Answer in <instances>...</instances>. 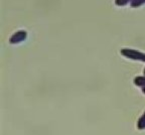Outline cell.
<instances>
[{"mask_svg":"<svg viewBox=\"0 0 145 135\" xmlns=\"http://www.w3.org/2000/svg\"><path fill=\"white\" fill-rule=\"evenodd\" d=\"M28 37V33L25 30H17L16 32H14L10 38H9V43L10 45H18L21 43L23 41H25Z\"/></svg>","mask_w":145,"mask_h":135,"instance_id":"2","label":"cell"},{"mask_svg":"<svg viewBox=\"0 0 145 135\" xmlns=\"http://www.w3.org/2000/svg\"><path fill=\"white\" fill-rule=\"evenodd\" d=\"M133 83L135 86H137V87H140V88H143V87H145V75H143V76H137L134 78L133 80Z\"/></svg>","mask_w":145,"mask_h":135,"instance_id":"3","label":"cell"},{"mask_svg":"<svg viewBox=\"0 0 145 135\" xmlns=\"http://www.w3.org/2000/svg\"><path fill=\"white\" fill-rule=\"evenodd\" d=\"M120 54H122L124 58L131 60V61L145 63V52H140V50L125 47V48H121Z\"/></svg>","mask_w":145,"mask_h":135,"instance_id":"1","label":"cell"},{"mask_svg":"<svg viewBox=\"0 0 145 135\" xmlns=\"http://www.w3.org/2000/svg\"><path fill=\"white\" fill-rule=\"evenodd\" d=\"M132 0H114V3H115L116 6H119V7H123V6H126V5L131 3Z\"/></svg>","mask_w":145,"mask_h":135,"instance_id":"6","label":"cell"},{"mask_svg":"<svg viewBox=\"0 0 145 135\" xmlns=\"http://www.w3.org/2000/svg\"><path fill=\"white\" fill-rule=\"evenodd\" d=\"M143 73H144V75H145V68H144V70H143Z\"/></svg>","mask_w":145,"mask_h":135,"instance_id":"8","label":"cell"},{"mask_svg":"<svg viewBox=\"0 0 145 135\" xmlns=\"http://www.w3.org/2000/svg\"><path fill=\"white\" fill-rule=\"evenodd\" d=\"M143 5H145V0H132L130 3V7L132 8H138Z\"/></svg>","mask_w":145,"mask_h":135,"instance_id":"5","label":"cell"},{"mask_svg":"<svg viewBox=\"0 0 145 135\" xmlns=\"http://www.w3.org/2000/svg\"><path fill=\"white\" fill-rule=\"evenodd\" d=\"M141 89H142V90H141V91H142V93L145 95V87H143V88H141Z\"/></svg>","mask_w":145,"mask_h":135,"instance_id":"7","label":"cell"},{"mask_svg":"<svg viewBox=\"0 0 145 135\" xmlns=\"http://www.w3.org/2000/svg\"><path fill=\"white\" fill-rule=\"evenodd\" d=\"M136 126H137V129H139V130H145V112L141 115V117L138 119Z\"/></svg>","mask_w":145,"mask_h":135,"instance_id":"4","label":"cell"}]
</instances>
